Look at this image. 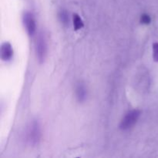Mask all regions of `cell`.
Instances as JSON below:
<instances>
[{"instance_id": "cell-1", "label": "cell", "mask_w": 158, "mask_h": 158, "mask_svg": "<svg viewBox=\"0 0 158 158\" xmlns=\"http://www.w3.org/2000/svg\"><path fill=\"white\" fill-rule=\"evenodd\" d=\"M42 131L40 123L36 120H32L26 128L25 134L26 141L31 146H36L40 143Z\"/></svg>"}, {"instance_id": "cell-2", "label": "cell", "mask_w": 158, "mask_h": 158, "mask_svg": "<svg viewBox=\"0 0 158 158\" xmlns=\"http://www.w3.org/2000/svg\"><path fill=\"white\" fill-rule=\"evenodd\" d=\"M141 114L140 110H132L125 114L120 124V128L122 131H127L134 126L138 121Z\"/></svg>"}, {"instance_id": "cell-3", "label": "cell", "mask_w": 158, "mask_h": 158, "mask_svg": "<svg viewBox=\"0 0 158 158\" xmlns=\"http://www.w3.org/2000/svg\"><path fill=\"white\" fill-rule=\"evenodd\" d=\"M35 52L37 58L40 63L45 61L47 55V43L43 34H40L35 41Z\"/></svg>"}, {"instance_id": "cell-4", "label": "cell", "mask_w": 158, "mask_h": 158, "mask_svg": "<svg viewBox=\"0 0 158 158\" xmlns=\"http://www.w3.org/2000/svg\"><path fill=\"white\" fill-rule=\"evenodd\" d=\"M23 21L27 33L29 35H33L36 31V24H35V19L32 13L29 12H25L23 14Z\"/></svg>"}, {"instance_id": "cell-5", "label": "cell", "mask_w": 158, "mask_h": 158, "mask_svg": "<svg viewBox=\"0 0 158 158\" xmlns=\"http://www.w3.org/2000/svg\"><path fill=\"white\" fill-rule=\"evenodd\" d=\"M13 56V49L9 42H5L1 46V58L3 61L8 62Z\"/></svg>"}, {"instance_id": "cell-6", "label": "cell", "mask_w": 158, "mask_h": 158, "mask_svg": "<svg viewBox=\"0 0 158 158\" xmlns=\"http://www.w3.org/2000/svg\"><path fill=\"white\" fill-rule=\"evenodd\" d=\"M75 94L77 100L80 103H83L84 101H86V98H87L88 91L87 88L86 87L84 83H83L82 82L77 83V86H76Z\"/></svg>"}, {"instance_id": "cell-7", "label": "cell", "mask_w": 158, "mask_h": 158, "mask_svg": "<svg viewBox=\"0 0 158 158\" xmlns=\"http://www.w3.org/2000/svg\"><path fill=\"white\" fill-rule=\"evenodd\" d=\"M73 26L75 30H79V29H82L84 26L83 21L78 14H73Z\"/></svg>"}, {"instance_id": "cell-8", "label": "cell", "mask_w": 158, "mask_h": 158, "mask_svg": "<svg viewBox=\"0 0 158 158\" xmlns=\"http://www.w3.org/2000/svg\"><path fill=\"white\" fill-rule=\"evenodd\" d=\"M59 19H60V22L63 23L65 26H69V14L66 12V10H61L59 12Z\"/></svg>"}, {"instance_id": "cell-9", "label": "cell", "mask_w": 158, "mask_h": 158, "mask_svg": "<svg viewBox=\"0 0 158 158\" xmlns=\"http://www.w3.org/2000/svg\"><path fill=\"white\" fill-rule=\"evenodd\" d=\"M151 22V18L149 15L148 14H143L140 17V23L142 24H144V25H148L150 24Z\"/></svg>"}, {"instance_id": "cell-10", "label": "cell", "mask_w": 158, "mask_h": 158, "mask_svg": "<svg viewBox=\"0 0 158 158\" xmlns=\"http://www.w3.org/2000/svg\"><path fill=\"white\" fill-rule=\"evenodd\" d=\"M153 58L156 62H158V43L153 44Z\"/></svg>"}]
</instances>
